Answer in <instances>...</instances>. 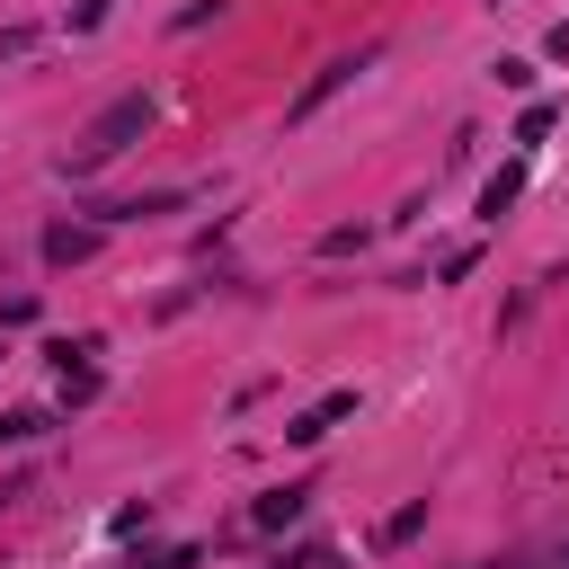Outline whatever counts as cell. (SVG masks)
<instances>
[{"instance_id": "obj_1", "label": "cell", "mask_w": 569, "mask_h": 569, "mask_svg": "<svg viewBox=\"0 0 569 569\" xmlns=\"http://www.w3.org/2000/svg\"><path fill=\"white\" fill-rule=\"evenodd\" d=\"M151 116H160V107H151V89H124V98H107V107L80 124V142H71L53 169H62V178H98L107 160H124V151L151 133Z\"/></svg>"}, {"instance_id": "obj_2", "label": "cell", "mask_w": 569, "mask_h": 569, "mask_svg": "<svg viewBox=\"0 0 569 569\" xmlns=\"http://www.w3.org/2000/svg\"><path fill=\"white\" fill-rule=\"evenodd\" d=\"M356 71H373V44H365V53H338V62H320V71H311V80L293 89V107H284V124H302V116H320V107H329V98H338V89H347Z\"/></svg>"}, {"instance_id": "obj_3", "label": "cell", "mask_w": 569, "mask_h": 569, "mask_svg": "<svg viewBox=\"0 0 569 569\" xmlns=\"http://www.w3.org/2000/svg\"><path fill=\"white\" fill-rule=\"evenodd\" d=\"M80 258H98V222H53L44 231V267H80Z\"/></svg>"}, {"instance_id": "obj_4", "label": "cell", "mask_w": 569, "mask_h": 569, "mask_svg": "<svg viewBox=\"0 0 569 569\" xmlns=\"http://www.w3.org/2000/svg\"><path fill=\"white\" fill-rule=\"evenodd\" d=\"M302 507H311V489H302V480H284V489H267V498L249 507V525H258V533H284Z\"/></svg>"}, {"instance_id": "obj_5", "label": "cell", "mask_w": 569, "mask_h": 569, "mask_svg": "<svg viewBox=\"0 0 569 569\" xmlns=\"http://www.w3.org/2000/svg\"><path fill=\"white\" fill-rule=\"evenodd\" d=\"M338 418H356V391H329V400H320V409H302V418H293L284 436H293V445H320V436H329Z\"/></svg>"}, {"instance_id": "obj_6", "label": "cell", "mask_w": 569, "mask_h": 569, "mask_svg": "<svg viewBox=\"0 0 569 569\" xmlns=\"http://www.w3.org/2000/svg\"><path fill=\"white\" fill-rule=\"evenodd\" d=\"M187 196L178 187H160V196H116V204H98V222H151V213H178Z\"/></svg>"}, {"instance_id": "obj_7", "label": "cell", "mask_w": 569, "mask_h": 569, "mask_svg": "<svg viewBox=\"0 0 569 569\" xmlns=\"http://www.w3.org/2000/svg\"><path fill=\"white\" fill-rule=\"evenodd\" d=\"M516 196H525V160H507V169H498V178H489V187H480V213H489V222H498V213H507V204H516Z\"/></svg>"}, {"instance_id": "obj_8", "label": "cell", "mask_w": 569, "mask_h": 569, "mask_svg": "<svg viewBox=\"0 0 569 569\" xmlns=\"http://www.w3.org/2000/svg\"><path fill=\"white\" fill-rule=\"evenodd\" d=\"M53 427V409H0V445H36Z\"/></svg>"}, {"instance_id": "obj_9", "label": "cell", "mask_w": 569, "mask_h": 569, "mask_svg": "<svg viewBox=\"0 0 569 569\" xmlns=\"http://www.w3.org/2000/svg\"><path fill=\"white\" fill-rule=\"evenodd\" d=\"M551 124H560V107H551V98H533V107H525V116H516V142H542V133H551Z\"/></svg>"}, {"instance_id": "obj_10", "label": "cell", "mask_w": 569, "mask_h": 569, "mask_svg": "<svg viewBox=\"0 0 569 569\" xmlns=\"http://www.w3.org/2000/svg\"><path fill=\"white\" fill-rule=\"evenodd\" d=\"M80 400H98V365H62V409H80Z\"/></svg>"}, {"instance_id": "obj_11", "label": "cell", "mask_w": 569, "mask_h": 569, "mask_svg": "<svg viewBox=\"0 0 569 569\" xmlns=\"http://www.w3.org/2000/svg\"><path fill=\"white\" fill-rule=\"evenodd\" d=\"M418 525H427V498H409V507H400V516H391V525H382V542H409V533H418Z\"/></svg>"}, {"instance_id": "obj_12", "label": "cell", "mask_w": 569, "mask_h": 569, "mask_svg": "<svg viewBox=\"0 0 569 569\" xmlns=\"http://www.w3.org/2000/svg\"><path fill=\"white\" fill-rule=\"evenodd\" d=\"M542 53H551V62H569V18H560V27L542 36Z\"/></svg>"}, {"instance_id": "obj_13", "label": "cell", "mask_w": 569, "mask_h": 569, "mask_svg": "<svg viewBox=\"0 0 569 569\" xmlns=\"http://www.w3.org/2000/svg\"><path fill=\"white\" fill-rule=\"evenodd\" d=\"M107 18V0H71V27H98Z\"/></svg>"}]
</instances>
